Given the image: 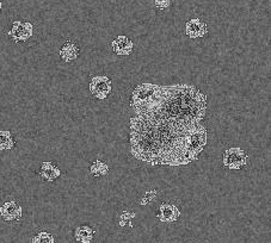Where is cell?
I'll use <instances>...</instances> for the list:
<instances>
[{
	"instance_id": "obj_1",
	"label": "cell",
	"mask_w": 271,
	"mask_h": 243,
	"mask_svg": "<svg viewBox=\"0 0 271 243\" xmlns=\"http://www.w3.org/2000/svg\"><path fill=\"white\" fill-rule=\"evenodd\" d=\"M130 153L152 166H185L197 160L190 148V136L197 127H179L149 118H130Z\"/></svg>"
},
{
	"instance_id": "obj_2",
	"label": "cell",
	"mask_w": 271,
	"mask_h": 243,
	"mask_svg": "<svg viewBox=\"0 0 271 243\" xmlns=\"http://www.w3.org/2000/svg\"><path fill=\"white\" fill-rule=\"evenodd\" d=\"M133 111L135 116L191 128L199 126L206 117L208 98L196 86L190 84L160 85L152 102Z\"/></svg>"
},
{
	"instance_id": "obj_3",
	"label": "cell",
	"mask_w": 271,
	"mask_h": 243,
	"mask_svg": "<svg viewBox=\"0 0 271 243\" xmlns=\"http://www.w3.org/2000/svg\"><path fill=\"white\" fill-rule=\"evenodd\" d=\"M160 85L158 84H139L137 87L133 89L130 97V106L131 109H138L152 102L155 95L159 91Z\"/></svg>"
},
{
	"instance_id": "obj_4",
	"label": "cell",
	"mask_w": 271,
	"mask_h": 243,
	"mask_svg": "<svg viewBox=\"0 0 271 243\" xmlns=\"http://www.w3.org/2000/svg\"><path fill=\"white\" fill-rule=\"evenodd\" d=\"M248 160V154L241 148L232 147L224 153L222 164H224L226 168L232 169V171H237V169H240L246 166Z\"/></svg>"
},
{
	"instance_id": "obj_5",
	"label": "cell",
	"mask_w": 271,
	"mask_h": 243,
	"mask_svg": "<svg viewBox=\"0 0 271 243\" xmlns=\"http://www.w3.org/2000/svg\"><path fill=\"white\" fill-rule=\"evenodd\" d=\"M89 89L95 98L104 100L113 92V81L106 75H96L90 81Z\"/></svg>"
},
{
	"instance_id": "obj_6",
	"label": "cell",
	"mask_w": 271,
	"mask_h": 243,
	"mask_svg": "<svg viewBox=\"0 0 271 243\" xmlns=\"http://www.w3.org/2000/svg\"><path fill=\"white\" fill-rule=\"evenodd\" d=\"M34 34V26L29 22H17L12 23L11 29L9 31V36L15 42H25Z\"/></svg>"
},
{
	"instance_id": "obj_7",
	"label": "cell",
	"mask_w": 271,
	"mask_h": 243,
	"mask_svg": "<svg viewBox=\"0 0 271 243\" xmlns=\"http://www.w3.org/2000/svg\"><path fill=\"white\" fill-rule=\"evenodd\" d=\"M157 217L162 223H172V222L178 221L180 217L179 207L175 205V204H161L157 210Z\"/></svg>"
},
{
	"instance_id": "obj_8",
	"label": "cell",
	"mask_w": 271,
	"mask_h": 243,
	"mask_svg": "<svg viewBox=\"0 0 271 243\" xmlns=\"http://www.w3.org/2000/svg\"><path fill=\"white\" fill-rule=\"evenodd\" d=\"M23 210L16 201H6L3 204V206L0 207V217L3 218L5 222H13L18 221L22 217Z\"/></svg>"
},
{
	"instance_id": "obj_9",
	"label": "cell",
	"mask_w": 271,
	"mask_h": 243,
	"mask_svg": "<svg viewBox=\"0 0 271 243\" xmlns=\"http://www.w3.org/2000/svg\"><path fill=\"white\" fill-rule=\"evenodd\" d=\"M185 34L189 38H201L208 34V25L200 18H193L185 24Z\"/></svg>"
},
{
	"instance_id": "obj_10",
	"label": "cell",
	"mask_w": 271,
	"mask_h": 243,
	"mask_svg": "<svg viewBox=\"0 0 271 243\" xmlns=\"http://www.w3.org/2000/svg\"><path fill=\"white\" fill-rule=\"evenodd\" d=\"M134 43L128 36H117L111 43V49L116 55H129L133 51Z\"/></svg>"
},
{
	"instance_id": "obj_11",
	"label": "cell",
	"mask_w": 271,
	"mask_h": 243,
	"mask_svg": "<svg viewBox=\"0 0 271 243\" xmlns=\"http://www.w3.org/2000/svg\"><path fill=\"white\" fill-rule=\"evenodd\" d=\"M61 175V171L55 166L53 162L44 161L40 168V176L46 181H55Z\"/></svg>"
},
{
	"instance_id": "obj_12",
	"label": "cell",
	"mask_w": 271,
	"mask_h": 243,
	"mask_svg": "<svg viewBox=\"0 0 271 243\" xmlns=\"http://www.w3.org/2000/svg\"><path fill=\"white\" fill-rule=\"evenodd\" d=\"M79 53H80V49L74 42H66L61 47L60 51H59L61 60L65 62H72L76 60L79 56Z\"/></svg>"
},
{
	"instance_id": "obj_13",
	"label": "cell",
	"mask_w": 271,
	"mask_h": 243,
	"mask_svg": "<svg viewBox=\"0 0 271 243\" xmlns=\"http://www.w3.org/2000/svg\"><path fill=\"white\" fill-rule=\"evenodd\" d=\"M95 237V230L89 225H79L74 229V238L80 243H91Z\"/></svg>"
},
{
	"instance_id": "obj_14",
	"label": "cell",
	"mask_w": 271,
	"mask_h": 243,
	"mask_svg": "<svg viewBox=\"0 0 271 243\" xmlns=\"http://www.w3.org/2000/svg\"><path fill=\"white\" fill-rule=\"evenodd\" d=\"M16 141L8 130L0 131V150H11L15 148Z\"/></svg>"
},
{
	"instance_id": "obj_15",
	"label": "cell",
	"mask_w": 271,
	"mask_h": 243,
	"mask_svg": "<svg viewBox=\"0 0 271 243\" xmlns=\"http://www.w3.org/2000/svg\"><path fill=\"white\" fill-rule=\"evenodd\" d=\"M90 173L93 176H104L109 173V166H107L105 162L100 161V160H96L93 161V164L90 166Z\"/></svg>"
},
{
	"instance_id": "obj_16",
	"label": "cell",
	"mask_w": 271,
	"mask_h": 243,
	"mask_svg": "<svg viewBox=\"0 0 271 243\" xmlns=\"http://www.w3.org/2000/svg\"><path fill=\"white\" fill-rule=\"evenodd\" d=\"M137 217V214L130 211H122L117 217V223L121 228H133V220Z\"/></svg>"
},
{
	"instance_id": "obj_17",
	"label": "cell",
	"mask_w": 271,
	"mask_h": 243,
	"mask_svg": "<svg viewBox=\"0 0 271 243\" xmlns=\"http://www.w3.org/2000/svg\"><path fill=\"white\" fill-rule=\"evenodd\" d=\"M158 194H159V191H158V190L146 191L145 194H144V197H142L141 199L139 200V204H140L141 206H147V205H151L152 203H154V201L157 200Z\"/></svg>"
},
{
	"instance_id": "obj_18",
	"label": "cell",
	"mask_w": 271,
	"mask_h": 243,
	"mask_svg": "<svg viewBox=\"0 0 271 243\" xmlns=\"http://www.w3.org/2000/svg\"><path fill=\"white\" fill-rule=\"evenodd\" d=\"M31 243H55V237L50 232L41 231L34 236Z\"/></svg>"
},
{
	"instance_id": "obj_19",
	"label": "cell",
	"mask_w": 271,
	"mask_h": 243,
	"mask_svg": "<svg viewBox=\"0 0 271 243\" xmlns=\"http://www.w3.org/2000/svg\"><path fill=\"white\" fill-rule=\"evenodd\" d=\"M154 5L160 10L168 9L171 6V0H154Z\"/></svg>"
},
{
	"instance_id": "obj_20",
	"label": "cell",
	"mask_w": 271,
	"mask_h": 243,
	"mask_svg": "<svg viewBox=\"0 0 271 243\" xmlns=\"http://www.w3.org/2000/svg\"><path fill=\"white\" fill-rule=\"evenodd\" d=\"M2 6H3V4H2V2H0V12H2Z\"/></svg>"
},
{
	"instance_id": "obj_21",
	"label": "cell",
	"mask_w": 271,
	"mask_h": 243,
	"mask_svg": "<svg viewBox=\"0 0 271 243\" xmlns=\"http://www.w3.org/2000/svg\"><path fill=\"white\" fill-rule=\"evenodd\" d=\"M196 243H204V242H196Z\"/></svg>"
}]
</instances>
